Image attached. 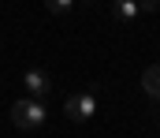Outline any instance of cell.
I'll return each instance as SVG.
<instances>
[{
  "label": "cell",
  "instance_id": "6da1fadb",
  "mask_svg": "<svg viewBox=\"0 0 160 138\" xmlns=\"http://www.w3.org/2000/svg\"><path fill=\"white\" fill-rule=\"evenodd\" d=\"M45 120H48V108L41 105L38 97H22V101L11 105V123H15L19 131H38Z\"/></svg>",
  "mask_w": 160,
  "mask_h": 138
},
{
  "label": "cell",
  "instance_id": "7a4b0ae2",
  "mask_svg": "<svg viewBox=\"0 0 160 138\" xmlns=\"http://www.w3.org/2000/svg\"><path fill=\"white\" fill-rule=\"evenodd\" d=\"M93 116H97V93H93V90L67 97V120H75V123H86V120H93Z\"/></svg>",
  "mask_w": 160,
  "mask_h": 138
},
{
  "label": "cell",
  "instance_id": "3957f363",
  "mask_svg": "<svg viewBox=\"0 0 160 138\" xmlns=\"http://www.w3.org/2000/svg\"><path fill=\"white\" fill-rule=\"evenodd\" d=\"M22 86L30 90V97H38V101H45V97H52V93H56L52 75H48V71H41V67H30V71L22 75Z\"/></svg>",
  "mask_w": 160,
  "mask_h": 138
},
{
  "label": "cell",
  "instance_id": "277c9868",
  "mask_svg": "<svg viewBox=\"0 0 160 138\" xmlns=\"http://www.w3.org/2000/svg\"><path fill=\"white\" fill-rule=\"evenodd\" d=\"M112 15L119 23H134L142 15V8H138V0H112Z\"/></svg>",
  "mask_w": 160,
  "mask_h": 138
},
{
  "label": "cell",
  "instance_id": "5b68a950",
  "mask_svg": "<svg viewBox=\"0 0 160 138\" xmlns=\"http://www.w3.org/2000/svg\"><path fill=\"white\" fill-rule=\"evenodd\" d=\"M142 86H145V93H149L153 101H160V64L142 71Z\"/></svg>",
  "mask_w": 160,
  "mask_h": 138
},
{
  "label": "cell",
  "instance_id": "8992f818",
  "mask_svg": "<svg viewBox=\"0 0 160 138\" xmlns=\"http://www.w3.org/2000/svg\"><path fill=\"white\" fill-rule=\"evenodd\" d=\"M45 8H48L52 15H67V11L75 8V0H45Z\"/></svg>",
  "mask_w": 160,
  "mask_h": 138
},
{
  "label": "cell",
  "instance_id": "52a82bcc",
  "mask_svg": "<svg viewBox=\"0 0 160 138\" xmlns=\"http://www.w3.org/2000/svg\"><path fill=\"white\" fill-rule=\"evenodd\" d=\"M138 8H142V11H157L160 0H138Z\"/></svg>",
  "mask_w": 160,
  "mask_h": 138
}]
</instances>
